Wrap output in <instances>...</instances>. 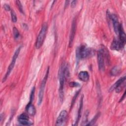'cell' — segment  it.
<instances>
[{
  "label": "cell",
  "instance_id": "cell-23",
  "mask_svg": "<svg viewBox=\"0 0 126 126\" xmlns=\"http://www.w3.org/2000/svg\"><path fill=\"white\" fill-rule=\"evenodd\" d=\"M69 86L70 87H78L80 86V84L77 82H72L69 83Z\"/></svg>",
  "mask_w": 126,
  "mask_h": 126
},
{
  "label": "cell",
  "instance_id": "cell-16",
  "mask_svg": "<svg viewBox=\"0 0 126 126\" xmlns=\"http://www.w3.org/2000/svg\"><path fill=\"white\" fill-rule=\"evenodd\" d=\"M83 98L82 97L81 99V100H80L79 108L78 109V115H77V120L76 121V124H75L74 125H77V124L80 120V119L81 116V112H82V109L83 108Z\"/></svg>",
  "mask_w": 126,
  "mask_h": 126
},
{
  "label": "cell",
  "instance_id": "cell-27",
  "mask_svg": "<svg viewBox=\"0 0 126 126\" xmlns=\"http://www.w3.org/2000/svg\"><path fill=\"white\" fill-rule=\"evenodd\" d=\"M125 93H126V92H125V93H124V94H123V96L122 97V98H121V100H120V101H122V100L125 98Z\"/></svg>",
  "mask_w": 126,
  "mask_h": 126
},
{
  "label": "cell",
  "instance_id": "cell-4",
  "mask_svg": "<svg viewBox=\"0 0 126 126\" xmlns=\"http://www.w3.org/2000/svg\"><path fill=\"white\" fill-rule=\"evenodd\" d=\"M21 47H19L15 51L14 54V55L12 57V61L8 67V69L7 70V71H6V73L5 74V75H4L3 79H2V82H4V81H5V80L7 79V78H8V77L9 76V74H10L11 71L12 70L13 68H14V66L15 65V62L16 61V59L18 56V55L20 53V50H21Z\"/></svg>",
  "mask_w": 126,
  "mask_h": 126
},
{
  "label": "cell",
  "instance_id": "cell-6",
  "mask_svg": "<svg viewBox=\"0 0 126 126\" xmlns=\"http://www.w3.org/2000/svg\"><path fill=\"white\" fill-rule=\"evenodd\" d=\"M97 63L98 68L100 71H103L104 70L105 65H104V57L103 54L101 49L97 52Z\"/></svg>",
  "mask_w": 126,
  "mask_h": 126
},
{
  "label": "cell",
  "instance_id": "cell-19",
  "mask_svg": "<svg viewBox=\"0 0 126 126\" xmlns=\"http://www.w3.org/2000/svg\"><path fill=\"white\" fill-rule=\"evenodd\" d=\"M11 20L13 22L15 23L17 22V18L16 14H15L13 10H11Z\"/></svg>",
  "mask_w": 126,
  "mask_h": 126
},
{
  "label": "cell",
  "instance_id": "cell-9",
  "mask_svg": "<svg viewBox=\"0 0 126 126\" xmlns=\"http://www.w3.org/2000/svg\"><path fill=\"white\" fill-rule=\"evenodd\" d=\"M18 120L20 124L24 126H30L32 125V122H31L29 119L28 116L24 113L21 114L18 117Z\"/></svg>",
  "mask_w": 126,
  "mask_h": 126
},
{
  "label": "cell",
  "instance_id": "cell-11",
  "mask_svg": "<svg viewBox=\"0 0 126 126\" xmlns=\"http://www.w3.org/2000/svg\"><path fill=\"white\" fill-rule=\"evenodd\" d=\"M118 34L119 35V40L122 43V44L124 46L126 42V35L124 31L123 26L121 24L120 25V27L119 29Z\"/></svg>",
  "mask_w": 126,
  "mask_h": 126
},
{
  "label": "cell",
  "instance_id": "cell-14",
  "mask_svg": "<svg viewBox=\"0 0 126 126\" xmlns=\"http://www.w3.org/2000/svg\"><path fill=\"white\" fill-rule=\"evenodd\" d=\"M79 79L83 82H87L89 79V74L87 71H81L78 74Z\"/></svg>",
  "mask_w": 126,
  "mask_h": 126
},
{
  "label": "cell",
  "instance_id": "cell-20",
  "mask_svg": "<svg viewBox=\"0 0 126 126\" xmlns=\"http://www.w3.org/2000/svg\"><path fill=\"white\" fill-rule=\"evenodd\" d=\"M15 2H16V5H17V7H18V8L19 11H20L21 13H23L24 12H23V6H22V4H21V1H19V0H16Z\"/></svg>",
  "mask_w": 126,
  "mask_h": 126
},
{
  "label": "cell",
  "instance_id": "cell-2",
  "mask_svg": "<svg viewBox=\"0 0 126 126\" xmlns=\"http://www.w3.org/2000/svg\"><path fill=\"white\" fill-rule=\"evenodd\" d=\"M65 68L66 66L64 65H62L60 68L59 71V78L60 82L59 87V95L61 101L62 102L63 99V86L64 83V80L66 76L65 73Z\"/></svg>",
  "mask_w": 126,
  "mask_h": 126
},
{
  "label": "cell",
  "instance_id": "cell-21",
  "mask_svg": "<svg viewBox=\"0 0 126 126\" xmlns=\"http://www.w3.org/2000/svg\"><path fill=\"white\" fill-rule=\"evenodd\" d=\"M35 87H33L32 88V91H31V93L30 94V101L29 103H32L33 99V97H34V91H35Z\"/></svg>",
  "mask_w": 126,
  "mask_h": 126
},
{
  "label": "cell",
  "instance_id": "cell-26",
  "mask_svg": "<svg viewBox=\"0 0 126 126\" xmlns=\"http://www.w3.org/2000/svg\"><path fill=\"white\" fill-rule=\"evenodd\" d=\"M76 3H77V1L76 0H73L71 1V7L72 8H73L75 6L76 4Z\"/></svg>",
  "mask_w": 126,
  "mask_h": 126
},
{
  "label": "cell",
  "instance_id": "cell-10",
  "mask_svg": "<svg viewBox=\"0 0 126 126\" xmlns=\"http://www.w3.org/2000/svg\"><path fill=\"white\" fill-rule=\"evenodd\" d=\"M110 17L112 20V23H113V26L114 28V30L116 34H118V32H119V29L120 27V24L119 23L118 21V18L117 16L115 14H111L110 15Z\"/></svg>",
  "mask_w": 126,
  "mask_h": 126
},
{
  "label": "cell",
  "instance_id": "cell-24",
  "mask_svg": "<svg viewBox=\"0 0 126 126\" xmlns=\"http://www.w3.org/2000/svg\"><path fill=\"white\" fill-rule=\"evenodd\" d=\"M4 9L6 11H9L11 10V8H10V6L8 5V4H5L4 5V6H3Z\"/></svg>",
  "mask_w": 126,
  "mask_h": 126
},
{
  "label": "cell",
  "instance_id": "cell-7",
  "mask_svg": "<svg viewBox=\"0 0 126 126\" xmlns=\"http://www.w3.org/2000/svg\"><path fill=\"white\" fill-rule=\"evenodd\" d=\"M76 29V19L74 18L73 20V21L72 23L70 32L69 34V47H71L72 45V43L74 40V36L75 34Z\"/></svg>",
  "mask_w": 126,
  "mask_h": 126
},
{
  "label": "cell",
  "instance_id": "cell-15",
  "mask_svg": "<svg viewBox=\"0 0 126 126\" xmlns=\"http://www.w3.org/2000/svg\"><path fill=\"white\" fill-rule=\"evenodd\" d=\"M26 109L28 113L32 116H33L35 114L36 109L34 106L32 104V103H29L26 107Z\"/></svg>",
  "mask_w": 126,
  "mask_h": 126
},
{
  "label": "cell",
  "instance_id": "cell-25",
  "mask_svg": "<svg viewBox=\"0 0 126 126\" xmlns=\"http://www.w3.org/2000/svg\"><path fill=\"white\" fill-rule=\"evenodd\" d=\"M79 92H80V91H78V92L75 94V95H74V97H73V100H72V105H71V106H72V105H73V103L75 102V99H76V98L77 96L78 95V94H79Z\"/></svg>",
  "mask_w": 126,
  "mask_h": 126
},
{
  "label": "cell",
  "instance_id": "cell-12",
  "mask_svg": "<svg viewBox=\"0 0 126 126\" xmlns=\"http://www.w3.org/2000/svg\"><path fill=\"white\" fill-rule=\"evenodd\" d=\"M110 47L112 50L118 51L124 47V46L122 44L119 40L114 39L111 43Z\"/></svg>",
  "mask_w": 126,
  "mask_h": 126
},
{
  "label": "cell",
  "instance_id": "cell-22",
  "mask_svg": "<svg viewBox=\"0 0 126 126\" xmlns=\"http://www.w3.org/2000/svg\"><path fill=\"white\" fill-rule=\"evenodd\" d=\"M98 117V115H96L92 120V121H91L90 122H89V124H87L86 125H88V126H89V125H90H90H94V123L95 122V121H96V120H97Z\"/></svg>",
  "mask_w": 126,
  "mask_h": 126
},
{
  "label": "cell",
  "instance_id": "cell-18",
  "mask_svg": "<svg viewBox=\"0 0 126 126\" xmlns=\"http://www.w3.org/2000/svg\"><path fill=\"white\" fill-rule=\"evenodd\" d=\"M13 35L15 39H17L20 36V33L19 32L18 30L15 27H13Z\"/></svg>",
  "mask_w": 126,
  "mask_h": 126
},
{
  "label": "cell",
  "instance_id": "cell-5",
  "mask_svg": "<svg viewBox=\"0 0 126 126\" xmlns=\"http://www.w3.org/2000/svg\"><path fill=\"white\" fill-rule=\"evenodd\" d=\"M49 67H48V69L46 72L45 75L42 81V82H41L40 88H39V91L38 97V105H39L41 104L42 100H43L45 86L46 81H47V78L48 77V74H49Z\"/></svg>",
  "mask_w": 126,
  "mask_h": 126
},
{
  "label": "cell",
  "instance_id": "cell-13",
  "mask_svg": "<svg viewBox=\"0 0 126 126\" xmlns=\"http://www.w3.org/2000/svg\"><path fill=\"white\" fill-rule=\"evenodd\" d=\"M126 80V77L124 76L123 77H121L118 80H117L110 88L109 89V92H112L114 91V90H116L119 87H120L125 82Z\"/></svg>",
  "mask_w": 126,
  "mask_h": 126
},
{
  "label": "cell",
  "instance_id": "cell-8",
  "mask_svg": "<svg viewBox=\"0 0 126 126\" xmlns=\"http://www.w3.org/2000/svg\"><path fill=\"white\" fill-rule=\"evenodd\" d=\"M67 116V112L66 110H62L59 116L58 117L56 121V125L57 126H61L63 124V123L65 122Z\"/></svg>",
  "mask_w": 126,
  "mask_h": 126
},
{
  "label": "cell",
  "instance_id": "cell-17",
  "mask_svg": "<svg viewBox=\"0 0 126 126\" xmlns=\"http://www.w3.org/2000/svg\"><path fill=\"white\" fill-rule=\"evenodd\" d=\"M120 72V69L118 66L114 67L111 70V74L112 76H116Z\"/></svg>",
  "mask_w": 126,
  "mask_h": 126
},
{
  "label": "cell",
  "instance_id": "cell-1",
  "mask_svg": "<svg viewBox=\"0 0 126 126\" xmlns=\"http://www.w3.org/2000/svg\"><path fill=\"white\" fill-rule=\"evenodd\" d=\"M94 50L90 48L86 47L84 46L78 47L76 51V57L77 61L80 59H86L91 57L94 55Z\"/></svg>",
  "mask_w": 126,
  "mask_h": 126
},
{
  "label": "cell",
  "instance_id": "cell-3",
  "mask_svg": "<svg viewBox=\"0 0 126 126\" xmlns=\"http://www.w3.org/2000/svg\"><path fill=\"white\" fill-rule=\"evenodd\" d=\"M47 28L48 26L47 23H44V24H43L35 43V47L37 49L40 48L41 46L42 45L46 36Z\"/></svg>",
  "mask_w": 126,
  "mask_h": 126
}]
</instances>
